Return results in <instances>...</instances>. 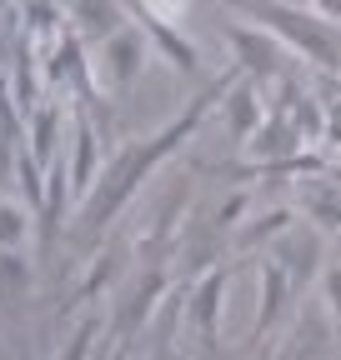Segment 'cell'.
I'll list each match as a JSON object with an SVG mask.
<instances>
[{"label": "cell", "instance_id": "obj_1", "mask_svg": "<svg viewBox=\"0 0 341 360\" xmlns=\"http://www.w3.org/2000/svg\"><path fill=\"white\" fill-rule=\"evenodd\" d=\"M241 75V65L231 70V75H221V80H211L206 90H201V96L176 115V120H170L166 130H156L151 135V141H136L131 150H120L116 155V165L101 175V186H96V195L91 200H85V210H80V236L85 240H91V236H101L106 231V225H111V215L125 205V200H131V191L141 186V180L170 155V150H181L186 141H191V135H196V125L206 120V110L211 105H221V96H226V90H231V80Z\"/></svg>", "mask_w": 341, "mask_h": 360}, {"label": "cell", "instance_id": "obj_2", "mask_svg": "<svg viewBox=\"0 0 341 360\" xmlns=\"http://www.w3.org/2000/svg\"><path fill=\"white\" fill-rule=\"evenodd\" d=\"M226 6L246 11V15H256V20H266V25H271L281 40H291L306 60H316V65H326V70L341 65V40L326 30V20L296 11V6H281V0H226Z\"/></svg>", "mask_w": 341, "mask_h": 360}, {"label": "cell", "instance_id": "obj_3", "mask_svg": "<svg viewBox=\"0 0 341 360\" xmlns=\"http://www.w3.org/2000/svg\"><path fill=\"white\" fill-rule=\"evenodd\" d=\"M166 295V270H161V255H151L146 260V270H141V281L120 295V315H116V330H111V345H116V355H125V345L136 340V330L151 321V310H156V300Z\"/></svg>", "mask_w": 341, "mask_h": 360}, {"label": "cell", "instance_id": "obj_4", "mask_svg": "<svg viewBox=\"0 0 341 360\" xmlns=\"http://www.w3.org/2000/svg\"><path fill=\"white\" fill-rule=\"evenodd\" d=\"M226 35H231V45H236V65L251 70L256 85L271 80V75H281V45H276L271 35L246 30V25H226Z\"/></svg>", "mask_w": 341, "mask_h": 360}, {"label": "cell", "instance_id": "obj_5", "mask_svg": "<svg viewBox=\"0 0 341 360\" xmlns=\"http://www.w3.org/2000/svg\"><path fill=\"white\" fill-rule=\"evenodd\" d=\"M226 276L231 270H216L206 276L196 290H191V330L201 345H216V330H221V295H226Z\"/></svg>", "mask_w": 341, "mask_h": 360}, {"label": "cell", "instance_id": "obj_6", "mask_svg": "<svg viewBox=\"0 0 341 360\" xmlns=\"http://www.w3.org/2000/svg\"><path fill=\"white\" fill-rule=\"evenodd\" d=\"M316 255H321V236L311 231H286L281 250H276V265L291 276V290H302L311 276H316Z\"/></svg>", "mask_w": 341, "mask_h": 360}, {"label": "cell", "instance_id": "obj_7", "mask_svg": "<svg viewBox=\"0 0 341 360\" xmlns=\"http://www.w3.org/2000/svg\"><path fill=\"white\" fill-rule=\"evenodd\" d=\"M261 281H266V295H261V315H256V326H251V340L271 335V326L281 321V310H286V295H291V276L276 260H261Z\"/></svg>", "mask_w": 341, "mask_h": 360}, {"label": "cell", "instance_id": "obj_8", "mask_svg": "<svg viewBox=\"0 0 341 360\" xmlns=\"http://www.w3.org/2000/svg\"><path fill=\"white\" fill-rule=\"evenodd\" d=\"M131 11H136V20L151 30V40L161 45L166 56H170V65H181L186 75H196V70H201V56H196V45H191V40H181L176 30H170V25L156 15V11H146V6H131Z\"/></svg>", "mask_w": 341, "mask_h": 360}, {"label": "cell", "instance_id": "obj_9", "mask_svg": "<svg viewBox=\"0 0 341 360\" xmlns=\"http://www.w3.org/2000/svg\"><path fill=\"white\" fill-rule=\"evenodd\" d=\"M106 60H111L116 85H131L136 70H141V35H136V30H116V35L106 40Z\"/></svg>", "mask_w": 341, "mask_h": 360}, {"label": "cell", "instance_id": "obj_10", "mask_svg": "<svg viewBox=\"0 0 341 360\" xmlns=\"http://www.w3.org/2000/svg\"><path fill=\"white\" fill-rule=\"evenodd\" d=\"M91 175H96V130H91V115L75 120V160H70V191L85 195L91 191Z\"/></svg>", "mask_w": 341, "mask_h": 360}, {"label": "cell", "instance_id": "obj_11", "mask_svg": "<svg viewBox=\"0 0 341 360\" xmlns=\"http://www.w3.org/2000/svg\"><path fill=\"white\" fill-rule=\"evenodd\" d=\"M70 11L80 15V30L96 35V40H111L120 30V6H116V0H75Z\"/></svg>", "mask_w": 341, "mask_h": 360}, {"label": "cell", "instance_id": "obj_12", "mask_svg": "<svg viewBox=\"0 0 341 360\" xmlns=\"http://www.w3.org/2000/svg\"><path fill=\"white\" fill-rule=\"evenodd\" d=\"M256 80H246L241 90H231V101H226V110H231V135L236 141H246V135L256 130V120H261V101H256Z\"/></svg>", "mask_w": 341, "mask_h": 360}, {"label": "cell", "instance_id": "obj_13", "mask_svg": "<svg viewBox=\"0 0 341 360\" xmlns=\"http://www.w3.org/2000/svg\"><path fill=\"white\" fill-rule=\"evenodd\" d=\"M291 210H271V215H261V220H251L246 231H241V245H256V240H266V236H286L291 231Z\"/></svg>", "mask_w": 341, "mask_h": 360}, {"label": "cell", "instance_id": "obj_14", "mask_svg": "<svg viewBox=\"0 0 341 360\" xmlns=\"http://www.w3.org/2000/svg\"><path fill=\"white\" fill-rule=\"evenodd\" d=\"M30 231V215L20 205H6L0 200V245H20V236Z\"/></svg>", "mask_w": 341, "mask_h": 360}, {"label": "cell", "instance_id": "obj_15", "mask_svg": "<svg viewBox=\"0 0 341 360\" xmlns=\"http://www.w3.org/2000/svg\"><path fill=\"white\" fill-rule=\"evenodd\" d=\"M306 215H311V220H321V225H341V195H331V191L306 195Z\"/></svg>", "mask_w": 341, "mask_h": 360}, {"label": "cell", "instance_id": "obj_16", "mask_svg": "<svg viewBox=\"0 0 341 360\" xmlns=\"http://www.w3.org/2000/svg\"><path fill=\"white\" fill-rule=\"evenodd\" d=\"M96 335H101L96 315H85V321H80V330L70 335V345H66V355H61V360H85V355H91V345H96Z\"/></svg>", "mask_w": 341, "mask_h": 360}, {"label": "cell", "instance_id": "obj_17", "mask_svg": "<svg viewBox=\"0 0 341 360\" xmlns=\"http://www.w3.org/2000/svg\"><path fill=\"white\" fill-rule=\"evenodd\" d=\"M0 285H16V290H25V265H20V255H11V250H0Z\"/></svg>", "mask_w": 341, "mask_h": 360}, {"label": "cell", "instance_id": "obj_18", "mask_svg": "<svg viewBox=\"0 0 341 360\" xmlns=\"http://www.w3.org/2000/svg\"><path fill=\"white\" fill-rule=\"evenodd\" d=\"M170 321H176V305H166V315H161V340H156V350H151V360H181L176 350H170V345H166V326H170Z\"/></svg>", "mask_w": 341, "mask_h": 360}, {"label": "cell", "instance_id": "obj_19", "mask_svg": "<svg viewBox=\"0 0 341 360\" xmlns=\"http://www.w3.org/2000/svg\"><path fill=\"white\" fill-rule=\"evenodd\" d=\"M316 11H321V20H341V0H316Z\"/></svg>", "mask_w": 341, "mask_h": 360}, {"label": "cell", "instance_id": "obj_20", "mask_svg": "<svg viewBox=\"0 0 341 360\" xmlns=\"http://www.w3.org/2000/svg\"><path fill=\"white\" fill-rule=\"evenodd\" d=\"M331 141H341V101H331Z\"/></svg>", "mask_w": 341, "mask_h": 360}]
</instances>
